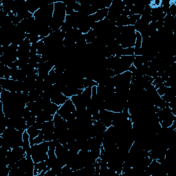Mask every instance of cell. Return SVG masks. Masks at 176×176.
Segmentation results:
<instances>
[{"label": "cell", "instance_id": "1", "mask_svg": "<svg viewBox=\"0 0 176 176\" xmlns=\"http://www.w3.org/2000/svg\"><path fill=\"white\" fill-rule=\"evenodd\" d=\"M55 3L52 19L50 21L49 27L52 32L61 29V27L65 23L66 17V4L64 2H56Z\"/></svg>", "mask_w": 176, "mask_h": 176}, {"label": "cell", "instance_id": "2", "mask_svg": "<svg viewBox=\"0 0 176 176\" xmlns=\"http://www.w3.org/2000/svg\"><path fill=\"white\" fill-rule=\"evenodd\" d=\"M119 28V35L116 40L123 48L134 47L136 43V30L134 26Z\"/></svg>", "mask_w": 176, "mask_h": 176}, {"label": "cell", "instance_id": "3", "mask_svg": "<svg viewBox=\"0 0 176 176\" xmlns=\"http://www.w3.org/2000/svg\"><path fill=\"white\" fill-rule=\"evenodd\" d=\"M49 145L48 141H44L41 144L31 146V156L35 163L44 161L48 159V152Z\"/></svg>", "mask_w": 176, "mask_h": 176}, {"label": "cell", "instance_id": "4", "mask_svg": "<svg viewBox=\"0 0 176 176\" xmlns=\"http://www.w3.org/2000/svg\"><path fill=\"white\" fill-rule=\"evenodd\" d=\"M0 86L3 89H6L9 92H23L24 81H15L11 78H0Z\"/></svg>", "mask_w": 176, "mask_h": 176}, {"label": "cell", "instance_id": "5", "mask_svg": "<svg viewBox=\"0 0 176 176\" xmlns=\"http://www.w3.org/2000/svg\"><path fill=\"white\" fill-rule=\"evenodd\" d=\"M76 107H75L73 102L72 101L71 99L70 98L67 100L66 103L63 104L62 105H61L60 108L57 111L56 113L59 114L64 120H67L70 115L74 112H76Z\"/></svg>", "mask_w": 176, "mask_h": 176}, {"label": "cell", "instance_id": "6", "mask_svg": "<svg viewBox=\"0 0 176 176\" xmlns=\"http://www.w3.org/2000/svg\"><path fill=\"white\" fill-rule=\"evenodd\" d=\"M41 131L44 134V141H52L54 138V132H55L54 121H48L43 123V127Z\"/></svg>", "mask_w": 176, "mask_h": 176}, {"label": "cell", "instance_id": "7", "mask_svg": "<svg viewBox=\"0 0 176 176\" xmlns=\"http://www.w3.org/2000/svg\"><path fill=\"white\" fill-rule=\"evenodd\" d=\"M52 88L54 91L51 98H50L52 103L56 104L57 105L61 106L66 103L68 99H70V98H67V97L65 95H63V93L61 92H60L59 89L56 88V86L55 85H52Z\"/></svg>", "mask_w": 176, "mask_h": 176}, {"label": "cell", "instance_id": "8", "mask_svg": "<svg viewBox=\"0 0 176 176\" xmlns=\"http://www.w3.org/2000/svg\"><path fill=\"white\" fill-rule=\"evenodd\" d=\"M99 113L100 116V120L102 122V123L105 125L107 128L112 126L114 112L107 109H104L99 111Z\"/></svg>", "mask_w": 176, "mask_h": 176}, {"label": "cell", "instance_id": "9", "mask_svg": "<svg viewBox=\"0 0 176 176\" xmlns=\"http://www.w3.org/2000/svg\"><path fill=\"white\" fill-rule=\"evenodd\" d=\"M83 90L84 89H77L76 88L72 87V86L67 85L66 87L63 89L62 93L63 95L67 96V98H71V97L73 96H77L82 94V92H83Z\"/></svg>", "mask_w": 176, "mask_h": 176}, {"label": "cell", "instance_id": "10", "mask_svg": "<svg viewBox=\"0 0 176 176\" xmlns=\"http://www.w3.org/2000/svg\"><path fill=\"white\" fill-rule=\"evenodd\" d=\"M167 14H164L160 6L157 7H153L152 10V13H151V16H152V21L153 22H156L157 21L160 19H163L164 17L166 16Z\"/></svg>", "mask_w": 176, "mask_h": 176}, {"label": "cell", "instance_id": "11", "mask_svg": "<svg viewBox=\"0 0 176 176\" xmlns=\"http://www.w3.org/2000/svg\"><path fill=\"white\" fill-rule=\"evenodd\" d=\"M109 8H103L99 10L94 15H92L93 19L95 22H98V21H102L104 19H105L107 15H108Z\"/></svg>", "mask_w": 176, "mask_h": 176}, {"label": "cell", "instance_id": "12", "mask_svg": "<svg viewBox=\"0 0 176 176\" xmlns=\"http://www.w3.org/2000/svg\"><path fill=\"white\" fill-rule=\"evenodd\" d=\"M60 107L61 106L57 105L56 104L50 101L48 102V103H46V105L44 107V108H43V110L45 111L46 112H48L50 114L55 116V114H56L57 111H58L59 109L60 108Z\"/></svg>", "mask_w": 176, "mask_h": 176}, {"label": "cell", "instance_id": "13", "mask_svg": "<svg viewBox=\"0 0 176 176\" xmlns=\"http://www.w3.org/2000/svg\"><path fill=\"white\" fill-rule=\"evenodd\" d=\"M36 118H37V122H39V123H45V122L53 120L54 116H53V115L50 114L48 112H45V111L43 110L42 112L40 114H39Z\"/></svg>", "mask_w": 176, "mask_h": 176}, {"label": "cell", "instance_id": "14", "mask_svg": "<svg viewBox=\"0 0 176 176\" xmlns=\"http://www.w3.org/2000/svg\"><path fill=\"white\" fill-rule=\"evenodd\" d=\"M47 167L45 160L39 162L38 163H35V168H34V176H37L41 173L42 171H44Z\"/></svg>", "mask_w": 176, "mask_h": 176}, {"label": "cell", "instance_id": "15", "mask_svg": "<svg viewBox=\"0 0 176 176\" xmlns=\"http://www.w3.org/2000/svg\"><path fill=\"white\" fill-rule=\"evenodd\" d=\"M129 26V17L121 15L116 22V26L123 27Z\"/></svg>", "mask_w": 176, "mask_h": 176}, {"label": "cell", "instance_id": "16", "mask_svg": "<svg viewBox=\"0 0 176 176\" xmlns=\"http://www.w3.org/2000/svg\"><path fill=\"white\" fill-rule=\"evenodd\" d=\"M28 95H29L30 102H36L41 98V94L36 89L28 92Z\"/></svg>", "mask_w": 176, "mask_h": 176}, {"label": "cell", "instance_id": "17", "mask_svg": "<svg viewBox=\"0 0 176 176\" xmlns=\"http://www.w3.org/2000/svg\"><path fill=\"white\" fill-rule=\"evenodd\" d=\"M27 132L30 136V141H31V140H33L40 134L41 130H39V129L35 128L33 126H31L27 129Z\"/></svg>", "mask_w": 176, "mask_h": 176}, {"label": "cell", "instance_id": "18", "mask_svg": "<svg viewBox=\"0 0 176 176\" xmlns=\"http://www.w3.org/2000/svg\"><path fill=\"white\" fill-rule=\"evenodd\" d=\"M85 40L87 44H92L94 41V40L96 38V35L95 34V32L93 30H90L88 33L85 34Z\"/></svg>", "mask_w": 176, "mask_h": 176}, {"label": "cell", "instance_id": "19", "mask_svg": "<svg viewBox=\"0 0 176 176\" xmlns=\"http://www.w3.org/2000/svg\"><path fill=\"white\" fill-rule=\"evenodd\" d=\"M17 16L19 17L21 21H22V20L26 19H28V18L33 17V14L30 13L28 10H22V11L18 13L17 14Z\"/></svg>", "mask_w": 176, "mask_h": 176}, {"label": "cell", "instance_id": "20", "mask_svg": "<svg viewBox=\"0 0 176 176\" xmlns=\"http://www.w3.org/2000/svg\"><path fill=\"white\" fill-rule=\"evenodd\" d=\"M142 37L141 33L138 32H136V43L134 45V50H138L141 48Z\"/></svg>", "mask_w": 176, "mask_h": 176}, {"label": "cell", "instance_id": "21", "mask_svg": "<svg viewBox=\"0 0 176 176\" xmlns=\"http://www.w3.org/2000/svg\"><path fill=\"white\" fill-rule=\"evenodd\" d=\"M44 141V134H43V133L40 132V134H39L37 137L35 138L33 140H31L30 141V146H33L34 145H39V144H41V142H43Z\"/></svg>", "mask_w": 176, "mask_h": 176}, {"label": "cell", "instance_id": "22", "mask_svg": "<svg viewBox=\"0 0 176 176\" xmlns=\"http://www.w3.org/2000/svg\"><path fill=\"white\" fill-rule=\"evenodd\" d=\"M26 38L29 39L31 44H35V43H37L38 41L41 40L40 37H39V35H36V34H33V33L26 34Z\"/></svg>", "mask_w": 176, "mask_h": 176}, {"label": "cell", "instance_id": "23", "mask_svg": "<svg viewBox=\"0 0 176 176\" xmlns=\"http://www.w3.org/2000/svg\"><path fill=\"white\" fill-rule=\"evenodd\" d=\"M83 85H84V88L85 89L87 88H92V87H94V86H98L99 84H98V83H96L94 80L84 78Z\"/></svg>", "mask_w": 176, "mask_h": 176}, {"label": "cell", "instance_id": "24", "mask_svg": "<svg viewBox=\"0 0 176 176\" xmlns=\"http://www.w3.org/2000/svg\"><path fill=\"white\" fill-rule=\"evenodd\" d=\"M134 56V47L123 48L120 53V56Z\"/></svg>", "mask_w": 176, "mask_h": 176}, {"label": "cell", "instance_id": "25", "mask_svg": "<svg viewBox=\"0 0 176 176\" xmlns=\"http://www.w3.org/2000/svg\"><path fill=\"white\" fill-rule=\"evenodd\" d=\"M144 62H143V57L142 56H135L134 60L133 61V65L136 68H138L142 66Z\"/></svg>", "mask_w": 176, "mask_h": 176}, {"label": "cell", "instance_id": "26", "mask_svg": "<svg viewBox=\"0 0 176 176\" xmlns=\"http://www.w3.org/2000/svg\"><path fill=\"white\" fill-rule=\"evenodd\" d=\"M141 15H131L129 17V26H134L136 23L141 19Z\"/></svg>", "mask_w": 176, "mask_h": 176}, {"label": "cell", "instance_id": "27", "mask_svg": "<svg viewBox=\"0 0 176 176\" xmlns=\"http://www.w3.org/2000/svg\"><path fill=\"white\" fill-rule=\"evenodd\" d=\"M72 29H73V28L72 27L70 24H68L66 22H65L62 25V26L61 27V30L64 32L65 33H66V32H68L70 31L71 30H72Z\"/></svg>", "mask_w": 176, "mask_h": 176}, {"label": "cell", "instance_id": "28", "mask_svg": "<svg viewBox=\"0 0 176 176\" xmlns=\"http://www.w3.org/2000/svg\"><path fill=\"white\" fill-rule=\"evenodd\" d=\"M167 88H168V87H166V86H165L164 85H163V86H161L160 88H157L156 89L157 94H158V95L160 96H163V95H164L165 93H166V92L167 90Z\"/></svg>", "mask_w": 176, "mask_h": 176}, {"label": "cell", "instance_id": "29", "mask_svg": "<svg viewBox=\"0 0 176 176\" xmlns=\"http://www.w3.org/2000/svg\"><path fill=\"white\" fill-rule=\"evenodd\" d=\"M168 13L171 14V16H173V17H175V16H176V4H175V3H171Z\"/></svg>", "mask_w": 176, "mask_h": 176}, {"label": "cell", "instance_id": "30", "mask_svg": "<svg viewBox=\"0 0 176 176\" xmlns=\"http://www.w3.org/2000/svg\"><path fill=\"white\" fill-rule=\"evenodd\" d=\"M37 121V118H36L35 116H30L28 119L26 120V125H27V127L28 128V127H30L31 126H32L35 123V122Z\"/></svg>", "mask_w": 176, "mask_h": 176}]
</instances>
